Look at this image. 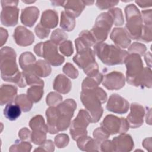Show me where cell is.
Segmentation results:
<instances>
[{
  "label": "cell",
  "instance_id": "6da1fadb",
  "mask_svg": "<svg viewBox=\"0 0 152 152\" xmlns=\"http://www.w3.org/2000/svg\"><path fill=\"white\" fill-rule=\"evenodd\" d=\"M0 68L1 78L5 81L15 83L20 87L27 85L25 79L16 64V53L11 47L5 46L0 52Z\"/></svg>",
  "mask_w": 152,
  "mask_h": 152
},
{
  "label": "cell",
  "instance_id": "7a4b0ae2",
  "mask_svg": "<svg viewBox=\"0 0 152 152\" xmlns=\"http://www.w3.org/2000/svg\"><path fill=\"white\" fill-rule=\"evenodd\" d=\"M107 98L106 93L98 87L83 90L81 92L80 99L90 115L91 122L94 123L99 121L103 111L101 104L106 102Z\"/></svg>",
  "mask_w": 152,
  "mask_h": 152
},
{
  "label": "cell",
  "instance_id": "3957f363",
  "mask_svg": "<svg viewBox=\"0 0 152 152\" xmlns=\"http://www.w3.org/2000/svg\"><path fill=\"white\" fill-rule=\"evenodd\" d=\"M94 52L99 59L105 65L112 66L121 65L129 55L128 52L121 48L106 43H97L93 46Z\"/></svg>",
  "mask_w": 152,
  "mask_h": 152
},
{
  "label": "cell",
  "instance_id": "277c9868",
  "mask_svg": "<svg viewBox=\"0 0 152 152\" xmlns=\"http://www.w3.org/2000/svg\"><path fill=\"white\" fill-rule=\"evenodd\" d=\"M126 23L125 30L129 37L134 40H138L142 29V19L137 7L129 4L125 8Z\"/></svg>",
  "mask_w": 152,
  "mask_h": 152
},
{
  "label": "cell",
  "instance_id": "5b68a950",
  "mask_svg": "<svg viewBox=\"0 0 152 152\" xmlns=\"http://www.w3.org/2000/svg\"><path fill=\"white\" fill-rule=\"evenodd\" d=\"M57 46L52 41L48 40L37 44L34 48V51L37 56L43 57L52 66H58L64 62L65 58L58 53Z\"/></svg>",
  "mask_w": 152,
  "mask_h": 152
},
{
  "label": "cell",
  "instance_id": "8992f818",
  "mask_svg": "<svg viewBox=\"0 0 152 152\" xmlns=\"http://www.w3.org/2000/svg\"><path fill=\"white\" fill-rule=\"evenodd\" d=\"M73 61L80 68L83 69L87 76H94L99 72L95 59V53L90 48L77 52L74 56Z\"/></svg>",
  "mask_w": 152,
  "mask_h": 152
},
{
  "label": "cell",
  "instance_id": "52a82bcc",
  "mask_svg": "<svg viewBox=\"0 0 152 152\" xmlns=\"http://www.w3.org/2000/svg\"><path fill=\"white\" fill-rule=\"evenodd\" d=\"M126 68V81L128 84L138 87L139 79L144 68L140 56L136 53L128 55L125 61Z\"/></svg>",
  "mask_w": 152,
  "mask_h": 152
},
{
  "label": "cell",
  "instance_id": "ba28073f",
  "mask_svg": "<svg viewBox=\"0 0 152 152\" xmlns=\"http://www.w3.org/2000/svg\"><path fill=\"white\" fill-rule=\"evenodd\" d=\"M113 24V18L108 12H103L97 17L94 26L90 31L96 42H103L106 40Z\"/></svg>",
  "mask_w": 152,
  "mask_h": 152
},
{
  "label": "cell",
  "instance_id": "9c48e42d",
  "mask_svg": "<svg viewBox=\"0 0 152 152\" xmlns=\"http://www.w3.org/2000/svg\"><path fill=\"white\" fill-rule=\"evenodd\" d=\"M90 122L91 117L88 112L86 110L81 109L70 126V134L72 139L77 141L80 138L87 135L86 128Z\"/></svg>",
  "mask_w": 152,
  "mask_h": 152
},
{
  "label": "cell",
  "instance_id": "30bf717a",
  "mask_svg": "<svg viewBox=\"0 0 152 152\" xmlns=\"http://www.w3.org/2000/svg\"><path fill=\"white\" fill-rule=\"evenodd\" d=\"M1 23L7 27H12L18 23L19 10L18 1H1Z\"/></svg>",
  "mask_w": 152,
  "mask_h": 152
},
{
  "label": "cell",
  "instance_id": "8fae6325",
  "mask_svg": "<svg viewBox=\"0 0 152 152\" xmlns=\"http://www.w3.org/2000/svg\"><path fill=\"white\" fill-rule=\"evenodd\" d=\"M100 125L110 135L125 133L128 131L129 127L126 119L124 118H119L113 115H107Z\"/></svg>",
  "mask_w": 152,
  "mask_h": 152
},
{
  "label": "cell",
  "instance_id": "7c38bea8",
  "mask_svg": "<svg viewBox=\"0 0 152 152\" xmlns=\"http://www.w3.org/2000/svg\"><path fill=\"white\" fill-rule=\"evenodd\" d=\"M102 82L103 86L109 90H119L124 86L125 78L122 72L112 71L103 75Z\"/></svg>",
  "mask_w": 152,
  "mask_h": 152
},
{
  "label": "cell",
  "instance_id": "4fadbf2b",
  "mask_svg": "<svg viewBox=\"0 0 152 152\" xmlns=\"http://www.w3.org/2000/svg\"><path fill=\"white\" fill-rule=\"evenodd\" d=\"M129 102L120 95L112 94L106 105L107 110L118 114H124L128 112L129 109Z\"/></svg>",
  "mask_w": 152,
  "mask_h": 152
},
{
  "label": "cell",
  "instance_id": "5bb4252c",
  "mask_svg": "<svg viewBox=\"0 0 152 152\" xmlns=\"http://www.w3.org/2000/svg\"><path fill=\"white\" fill-rule=\"evenodd\" d=\"M145 110L141 104L133 103L131 104V112L126 117L129 127L137 128L142 125L144 121Z\"/></svg>",
  "mask_w": 152,
  "mask_h": 152
},
{
  "label": "cell",
  "instance_id": "9a60e30c",
  "mask_svg": "<svg viewBox=\"0 0 152 152\" xmlns=\"http://www.w3.org/2000/svg\"><path fill=\"white\" fill-rule=\"evenodd\" d=\"M15 43L20 46L31 45L34 41L33 33L23 26H18L14 30L13 34Z\"/></svg>",
  "mask_w": 152,
  "mask_h": 152
},
{
  "label": "cell",
  "instance_id": "2e32d148",
  "mask_svg": "<svg viewBox=\"0 0 152 152\" xmlns=\"http://www.w3.org/2000/svg\"><path fill=\"white\" fill-rule=\"evenodd\" d=\"M114 151L127 152L134 148V141L131 135L122 133L118 137H114L112 141Z\"/></svg>",
  "mask_w": 152,
  "mask_h": 152
},
{
  "label": "cell",
  "instance_id": "e0dca14e",
  "mask_svg": "<svg viewBox=\"0 0 152 152\" xmlns=\"http://www.w3.org/2000/svg\"><path fill=\"white\" fill-rule=\"evenodd\" d=\"M110 37L119 48H127L131 42L130 37L124 28H114Z\"/></svg>",
  "mask_w": 152,
  "mask_h": 152
},
{
  "label": "cell",
  "instance_id": "ac0fdd59",
  "mask_svg": "<svg viewBox=\"0 0 152 152\" xmlns=\"http://www.w3.org/2000/svg\"><path fill=\"white\" fill-rule=\"evenodd\" d=\"M96 43L95 39L88 30H83L80 32L79 37L75 40L77 52L90 48Z\"/></svg>",
  "mask_w": 152,
  "mask_h": 152
},
{
  "label": "cell",
  "instance_id": "d6986e66",
  "mask_svg": "<svg viewBox=\"0 0 152 152\" xmlns=\"http://www.w3.org/2000/svg\"><path fill=\"white\" fill-rule=\"evenodd\" d=\"M39 15V10L36 7H28L23 9L20 17L21 23L28 27H32Z\"/></svg>",
  "mask_w": 152,
  "mask_h": 152
},
{
  "label": "cell",
  "instance_id": "ffe728a7",
  "mask_svg": "<svg viewBox=\"0 0 152 152\" xmlns=\"http://www.w3.org/2000/svg\"><path fill=\"white\" fill-rule=\"evenodd\" d=\"M17 93V88L12 85L2 84L0 89V104L3 106L12 102Z\"/></svg>",
  "mask_w": 152,
  "mask_h": 152
},
{
  "label": "cell",
  "instance_id": "44dd1931",
  "mask_svg": "<svg viewBox=\"0 0 152 152\" xmlns=\"http://www.w3.org/2000/svg\"><path fill=\"white\" fill-rule=\"evenodd\" d=\"M63 7L65 12L75 18L81 14L86 5L83 1H66Z\"/></svg>",
  "mask_w": 152,
  "mask_h": 152
},
{
  "label": "cell",
  "instance_id": "7402d4cb",
  "mask_svg": "<svg viewBox=\"0 0 152 152\" xmlns=\"http://www.w3.org/2000/svg\"><path fill=\"white\" fill-rule=\"evenodd\" d=\"M58 23V13L53 10H47L42 13L40 24L46 28H55Z\"/></svg>",
  "mask_w": 152,
  "mask_h": 152
},
{
  "label": "cell",
  "instance_id": "603a6c76",
  "mask_svg": "<svg viewBox=\"0 0 152 152\" xmlns=\"http://www.w3.org/2000/svg\"><path fill=\"white\" fill-rule=\"evenodd\" d=\"M71 81L64 75L59 74L54 80L53 88L55 90L62 94L69 93L71 89Z\"/></svg>",
  "mask_w": 152,
  "mask_h": 152
},
{
  "label": "cell",
  "instance_id": "cb8c5ba5",
  "mask_svg": "<svg viewBox=\"0 0 152 152\" xmlns=\"http://www.w3.org/2000/svg\"><path fill=\"white\" fill-rule=\"evenodd\" d=\"M77 141L79 149L82 151H99L100 147V144L95 140L87 135L80 138Z\"/></svg>",
  "mask_w": 152,
  "mask_h": 152
},
{
  "label": "cell",
  "instance_id": "d4e9b609",
  "mask_svg": "<svg viewBox=\"0 0 152 152\" xmlns=\"http://www.w3.org/2000/svg\"><path fill=\"white\" fill-rule=\"evenodd\" d=\"M46 116L47 118V125L48 128V132L50 134H55L58 132L56 124L58 116L57 107L55 106H51L46 111Z\"/></svg>",
  "mask_w": 152,
  "mask_h": 152
},
{
  "label": "cell",
  "instance_id": "484cf974",
  "mask_svg": "<svg viewBox=\"0 0 152 152\" xmlns=\"http://www.w3.org/2000/svg\"><path fill=\"white\" fill-rule=\"evenodd\" d=\"M27 69L32 70L37 76L41 77H46L51 73V68L49 63L41 59L36 61L33 65Z\"/></svg>",
  "mask_w": 152,
  "mask_h": 152
},
{
  "label": "cell",
  "instance_id": "4316f807",
  "mask_svg": "<svg viewBox=\"0 0 152 152\" xmlns=\"http://www.w3.org/2000/svg\"><path fill=\"white\" fill-rule=\"evenodd\" d=\"M21 109L20 107L12 102L8 103L4 109V115L5 117L10 121L16 120L21 115Z\"/></svg>",
  "mask_w": 152,
  "mask_h": 152
},
{
  "label": "cell",
  "instance_id": "83f0119b",
  "mask_svg": "<svg viewBox=\"0 0 152 152\" xmlns=\"http://www.w3.org/2000/svg\"><path fill=\"white\" fill-rule=\"evenodd\" d=\"M103 77V75L100 72L94 76H87V77H86L82 83V90L97 87L102 81Z\"/></svg>",
  "mask_w": 152,
  "mask_h": 152
},
{
  "label": "cell",
  "instance_id": "f1b7e54d",
  "mask_svg": "<svg viewBox=\"0 0 152 152\" xmlns=\"http://www.w3.org/2000/svg\"><path fill=\"white\" fill-rule=\"evenodd\" d=\"M29 125L33 132H48V125L45 124V120L41 115H36L31 119Z\"/></svg>",
  "mask_w": 152,
  "mask_h": 152
},
{
  "label": "cell",
  "instance_id": "f546056e",
  "mask_svg": "<svg viewBox=\"0 0 152 152\" xmlns=\"http://www.w3.org/2000/svg\"><path fill=\"white\" fill-rule=\"evenodd\" d=\"M22 74L25 79L26 84L28 86H44V82L42 80L39 78L32 70L27 69L26 71H23Z\"/></svg>",
  "mask_w": 152,
  "mask_h": 152
},
{
  "label": "cell",
  "instance_id": "4dcf8cb0",
  "mask_svg": "<svg viewBox=\"0 0 152 152\" xmlns=\"http://www.w3.org/2000/svg\"><path fill=\"white\" fill-rule=\"evenodd\" d=\"M36 62L35 56L30 52L23 53L19 58V64L21 68L23 70H27L31 68Z\"/></svg>",
  "mask_w": 152,
  "mask_h": 152
},
{
  "label": "cell",
  "instance_id": "1f68e13d",
  "mask_svg": "<svg viewBox=\"0 0 152 152\" xmlns=\"http://www.w3.org/2000/svg\"><path fill=\"white\" fill-rule=\"evenodd\" d=\"M75 26V20L74 18L67 14L65 11L61 12L60 26L62 28L67 31H72Z\"/></svg>",
  "mask_w": 152,
  "mask_h": 152
},
{
  "label": "cell",
  "instance_id": "d6a6232c",
  "mask_svg": "<svg viewBox=\"0 0 152 152\" xmlns=\"http://www.w3.org/2000/svg\"><path fill=\"white\" fill-rule=\"evenodd\" d=\"M27 96L33 103H37L40 100L43 94V87L40 86H32L27 89Z\"/></svg>",
  "mask_w": 152,
  "mask_h": 152
},
{
  "label": "cell",
  "instance_id": "836d02e7",
  "mask_svg": "<svg viewBox=\"0 0 152 152\" xmlns=\"http://www.w3.org/2000/svg\"><path fill=\"white\" fill-rule=\"evenodd\" d=\"M15 103L17 104L24 112H28L33 106L32 101L28 98L27 95L21 94L17 96L15 99Z\"/></svg>",
  "mask_w": 152,
  "mask_h": 152
},
{
  "label": "cell",
  "instance_id": "e575fe53",
  "mask_svg": "<svg viewBox=\"0 0 152 152\" xmlns=\"http://www.w3.org/2000/svg\"><path fill=\"white\" fill-rule=\"evenodd\" d=\"M138 87L143 88L146 87L150 88L151 87V72L148 68H144L142 73L139 79Z\"/></svg>",
  "mask_w": 152,
  "mask_h": 152
},
{
  "label": "cell",
  "instance_id": "d590c367",
  "mask_svg": "<svg viewBox=\"0 0 152 152\" xmlns=\"http://www.w3.org/2000/svg\"><path fill=\"white\" fill-rule=\"evenodd\" d=\"M31 145L29 142L21 141L20 140H16L15 143L11 146L9 149L10 151H30L31 149Z\"/></svg>",
  "mask_w": 152,
  "mask_h": 152
},
{
  "label": "cell",
  "instance_id": "8d00e7d4",
  "mask_svg": "<svg viewBox=\"0 0 152 152\" xmlns=\"http://www.w3.org/2000/svg\"><path fill=\"white\" fill-rule=\"evenodd\" d=\"M68 38V35L60 28H57L55 30L50 36V40L52 41L56 45H61L64 42L66 41Z\"/></svg>",
  "mask_w": 152,
  "mask_h": 152
},
{
  "label": "cell",
  "instance_id": "74e56055",
  "mask_svg": "<svg viewBox=\"0 0 152 152\" xmlns=\"http://www.w3.org/2000/svg\"><path fill=\"white\" fill-rule=\"evenodd\" d=\"M112 16L113 20V24L115 26H122L124 23L122 11L119 8H115L107 11Z\"/></svg>",
  "mask_w": 152,
  "mask_h": 152
},
{
  "label": "cell",
  "instance_id": "f35d334b",
  "mask_svg": "<svg viewBox=\"0 0 152 152\" xmlns=\"http://www.w3.org/2000/svg\"><path fill=\"white\" fill-rule=\"evenodd\" d=\"M151 23H144L142 26V29L141 36L138 40L145 42L151 41Z\"/></svg>",
  "mask_w": 152,
  "mask_h": 152
},
{
  "label": "cell",
  "instance_id": "ab89813d",
  "mask_svg": "<svg viewBox=\"0 0 152 152\" xmlns=\"http://www.w3.org/2000/svg\"><path fill=\"white\" fill-rule=\"evenodd\" d=\"M110 136V134L103 128H97L93 131V137L94 140L100 144L107 140Z\"/></svg>",
  "mask_w": 152,
  "mask_h": 152
},
{
  "label": "cell",
  "instance_id": "60d3db41",
  "mask_svg": "<svg viewBox=\"0 0 152 152\" xmlns=\"http://www.w3.org/2000/svg\"><path fill=\"white\" fill-rule=\"evenodd\" d=\"M46 100L48 106H55L56 105L58 106L61 102L62 97L55 92H50L47 96Z\"/></svg>",
  "mask_w": 152,
  "mask_h": 152
},
{
  "label": "cell",
  "instance_id": "b9f144b4",
  "mask_svg": "<svg viewBox=\"0 0 152 152\" xmlns=\"http://www.w3.org/2000/svg\"><path fill=\"white\" fill-rule=\"evenodd\" d=\"M59 45V50L64 55L70 56L73 53L72 44L70 40H66Z\"/></svg>",
  "mask_w": 152,
  "mask_h": 152
},
{
  "label": "cell",
  "instance_id": "7bdbcfd3",
  "mask_svg": "<svg viewBox=\"0 0 152 152\" xmlns=\"http://www.w3.org/2000/svg\"><path fill=\"white\" fill-rule=\"evenodd\" d=\"M146 46L140 43L134 42L128 49V52L131 53H136L140 55H143L146 51Z\"/></svg>",
  "mask_w": 152,
  "mask_h": 152
},
{
  "label": "cell",
  "instance_id": "ee69618b",
  "mask_svg": "<svg viewBox=\"0 0 152 152\" xmlns=\"http://www.w3.org/2000/svg\"><path fill=\"white\" fill-rule=\"evenodd\" d=\"M69 141L68 135L65 134H60L56 135L55 138V143L58 148H64L66 147Z\"/></svg>",
  "mask_w": 152,
  "mask_h": 152
},
{
  "label": "cell",
  "instance_id": "f6af8a7d",
  "mask_svg": "<svg viewBox=\"0 0 152 152\" xmlns=\"http://www.w3.org/2000/svg\"><path fill=\"white\" fill-rule=\"evenodd\" d=\"M63 72L69 77L75 79L78 76V70L70 63H66L63 67Z\"/></svg>",
  "mask_w": 152,
  "mask_h": 152
},
{
  "label": "cell",
  "instance_id": "bcb514c9",
  "mask_svg": "<svg viewBox=\"0 0 152 152\" xmlns=\"http://www.w3.org/2000/svg\"><path fill=\"white\" fill-rule=\"evenodd\" d=\"M34 31L37 36L41 39L46 38L50 33V29L45 28L40 23L36 26Z\"/></svg>",
  "mask_w": 152,
  "mask_h": 152
},
{
  "label": "cell",
  "instance_id": "7dc6e473",
  "mask_svg": "<svg viewBox=\"0 0 152 152\" xmlns=\"http://www.w3.org/2000/svg\"><path fill=\"white\" fill-rule=\"evenodd\" d=\"M119 3L118 1H97L96 2V6L101 10L110 8Z\"/></svg>",
  "mask_w": 152,
  "mask_h": 152
},
{
  "label": "cell",
  "instance_id": "c3c4849f",
  "mask_svg": "<svg viewBox=\"0 0 152 152\" xmlns=\"http://www.w3.org/2000/svg\"><path fill=\"white\" fill-rule=\"evenodd\" d=\"M34 151H54V144L53 142L49 140L46 141L39 148H36Z\"/></svg>",
  "mask_w": 152,
  "mask_h": 152
},
{
  "label": "cell",
  "instance_id": "681fc988",
  "mask_svg": "<svg viewBox=\"0 0 152 152\" xmlns=\"http://www.w3.org/2000/svg\"><path fill=\"white\" fill-rule=\"evenodd\" d=\"M100 150L102 151H114V147L112 141L104 140L100 144Z\"/></svg>",
  "mask_w": 152,
  "mask_h": 152
},
{
  "label": "cell",
  "instance_id": "f907efd6",
  "mask_svg": "<svg viewBox=\"0 0 152 152\" xmlns=\"http://www.w3.org/2000/svg\"><path fill=\"white\" fill-rule=\"evenodd\" d=\"M31 132L27 128H23L18 132V136L22 140H29L31 139Z\"/></svg>",
  "mask_w": 152,
  "mask_h": 152
},
{
  "label": "cell",
  "instance_id": "816d5d0a",
  "mask_svg": "<svg viewBox=\"0 0 152 152\" xmlns=\"http://www.w3.org/2000/svg\"><path fill=\"white\" fill-rule=\"evenodd\" d=\"M1 31H0V38H1V43H0V46L2 47L6 42L7 38H8V31H7V30L4 29L2 27L0 28Z\"/></svg>",
  "mask_w": 152,
  "mask_h": 152
},
{
  "label": "cell",
  "instance_id": "f5cc1de1",
  "mask_svg": "<svg viewBox=\"0 0 152 152\" xmlns=\"http://www.w3.org/2000/svg\"><path fill=\"white\" fill-rule=\"evenodd\" d=\"M136 4H137L141 8H145L151 6L152 1H135Z\"/></svg>",
  "mask_w": 152,
  "mask_h": 152
},
{
  "label": "cell",
  "instance_id": "db71d44e",
  "mask_svg": "<svg viewBox=\"0 0 152 152\" xmlns=\"http://www.w3.org/2000/svg\"><path fill=\"white\" fill-rule=\"evenodd\" d=\"M52 5L56 7V6H64L65 4V1H51Z\"/></svg>",
  "mask_w": 152,
  "mask_h": 152
},
{
  "label": "cell",
  "instance_id": "11a10c76",
  "mask_svg": "<svg viewBox=\"0 0 152 152\" xmlns=\"http://www.w3.org/2000/svg\"><path fill=\"white\" fill-rule=\"evenodd\" d=\"M84 4H85V5H92L94 1H83Z\"/></svg>",
  "mask_w": 152,
  "mask_h": 152
},
{
  "label": "cell",
  "instance_id": "9f6ffc18",
  "mask_svg": "<svg viewBox=\"0 0 152 152\" xmlns=\"http://www.w3.org/2000/svg\"><path fill=\"white\" fill-rule=\"evenodd\" d=\"M23 2L26 3V4H31V3H34L36 2V1H22Z\"/></svg>",
  "mask_w": 152,
  "mask_h": 152
}]
</instances>
